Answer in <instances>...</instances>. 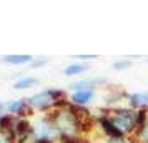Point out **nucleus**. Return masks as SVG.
Segmentation results:
<instances>
[{"label": "nucleus", "instance_id": "6", "mask_svg": "<svg viewBox=\"0 0 148 143\" xmlns=\"http://www.w3.org/2000/svg\"><path fill=\"white\" fill-rule=\"evenodd\" d=\"M107 83V78L105 77H85V78H77L68 85V90L70 93L72 92H77V90H95L105 85Z\"/></svg>", "mask_w": 148, "mask_h": 143}, {"label": "nucleus", "instance_id": "1", "mask_svg": "<svg viewBox=\"0 0 148 143\" xmlns=\"http://www.w3.org/2000/svg\"><path fill=\"white\" fill-rule=\"evenodd\" d=\"M28 105L34 112L38 113H50L52 110L65 108L68 105V92L58 87H48V88L38 90L27 96Z\"/></svg>", "mask_w": 148, "mask_h": 143}, {"label": "nucleus", "instance_id": "15", "mask_svg": "<svg viewBox=\"0 0 148 143\" xmlns=\"http://www.w3.org/2000/svg\"><path fill=\"white\" fill-rule=\"evenodd\" d=\"M48 58L47 57H34V60H32V63H30V67L32 68H42V67H45V65H48Z\"/></svg>", "mask_w": 148, "mask_h": 143}, {"label": "nucleus", "instance_id": "3", "mask_svg": "<svg viewBox=\"0 0 148 143\" xmlns=\"http://www.w3.org/2000/svg\"><path fill=\"white\" fill-rule=\"evenodd\" d=\"M107 113L112 118V122L115 123V127L120 131H123V135L127 138H132L136 133V130H138L136 110H132L127 105H118L113 108H107Z\"/></svg>", "mask_w": 148, "mask_h": 143}, {"label": "nucleus", "instance_id": "23", "mask_svg": "<svg viewBox=\"0 0 148 143\" xmlns=\"http://www.w3.org/2000/svg\"><path fill=\"white\" fill-rule=\"evenodd\" d=\"M95 143H101V142H100V140H98V142H95Z\"/></svg>", "mask_w": 148, "mask_h": 143}, {"label": "nucleus", "instance_id": "17", "mask_svg": "<svg viewBox=\"0 0 148 143\" xmlns=\"http://www.w3.org/2000/svg\"><path fill=\"white\" fill-rule=\"evenodd\" d=\"M101 143H130V138H100Z\"/></svg>", "mask_w": 148, "mask_h": 143}, {"label": "nucleus", "instance_id": "19", "mask_svg": "<svg viewBox=\"0 0 148 143\" xmlns=\"http://www.w3.org/2000/svg\"><path fill=\"white\" fill-rule=\"evenodd\" d=\"M5 113H7V112H5V103H3V105L0 107V120L3 118V115H5Z\"/></svg>", "mask_w": 148, "mask_h": 143}, {"label": "nucleus", "instance_id": "21", "mask_svg": "<svg viewBox=\"0 0 148 143\" xmlns=\"http://www.w3.org/2000/svg\"><path fill=\"white\" fill-rule=\"evenodd\" d=\"M3 103H5V102H2V100H0V107H2V105H3Z\"/></svg>", "mask_w": 148, "mask_h": 143}, {"label": "nucleus", "instance_id": "11", "mask_svg": "<svg viewBox=\"0 0 148 143\" xmlns=\"http://www.w3.org/2000/svg\"><path fill=\"white\" fill-rule=\"evenodd\" d=\"M127 107H130L132 110H140L145 108V98H143V92H133V93H128L127 98Z\"/></svg>", "mask_w": 148, "mask_h": 143}, {"label": "nucleus", "instance_id": "8", "mask_svg": "<svg viewBox=\"0 0 148 143\" xmlns=\"http://www.w3.org/2000/svg\"><path fill=\"white\" fill-rule=\"evenodd\" d=\"M34 60V55L28 53H12V55H3L0 62L2 63H7L12 67H22V65H30Z\"/></svg>", "mask_w": 148, "mask_h": 143}, {"label": "nucleus", "instance_id": "24", "mask_svg": "<svg viewBox=\"0 0 148 143\" xmlns=\"http://www.w3.org/2000/svg\"><path fill=\"white\" fill-rule=\"evenodd\" d=\"M130 143H135V142H132V140H130Z\"/></svg>", "mask_w": 148, "mask_h": 143}, {"label": "nucleus", "instance_id": "5", "mask_svg": "<svg viewBox=\"0 0 148 143\" xmlns=\"http://www.w3.org/2000/svg\"><path fill=\"white\" fill-rule=\"evenodd\" d=\"M5 112L14 115L15 118H32L35 115L32 107L28 105L27 96L25 98H14V100L5 102Z\"/></svg>", "mask_w": 148, "mask_h": 143}, {"label": "nucleus", "instance_id": "12", "mask_svg": "<svg viewBox=\"0 0 148 143\" xmlns=\"http://www.w3.org/2000/svg\"><path fill=\"white\" fill-rule=\"evenodd\" d=\"M130 140L135 143H148V120L145 122V125H141L140 128L136 130V133Z\"/></svg>", "mask_w": 148, "mask_h": 143}, {"label": "nucleus", "instance_id": "22", "mask_svg": "<svg viewBox=\"0 0 148 143\" xmlns=\"http://www.w3.org/2000/svg\"><path fill=\"white\" fill-rule=\"evenodd\" d=\"M145 62H147V63H148V57H147V58H145Z\"/></svg>", "mask_w": 148, "mask_h": 143}, {"label": "nucleus", "instance_id": "16", "mask_svg": "<svg viewBox=\"0 0 148 143\" xmlns=\"http://www.w3.org/2000/svg\"><path fill=\"white\" fill-rule=\"evenodd\" d=\"M73 58H77V62H85V63H88L90 60H97L98 58V55H75Z\"/></svg>", "mask_w": 148, "mask_h": 143}, {"label": "nucleus", "instance_id": "13", "mask_svg": "<svg viewBox=\"0 0 148 143\" xmlns=\"http://www.w3.org/2000/svg\"><path fill=\"white\" fill-rule=\"evenodd\" d=\"M133 65H135L133 60H130V58H120V60H115L112 63V68H113L115 72H125V70H130Z\"/></svg>", "mask_w": 148, "mask_h": 143}, {"label": "nucleus", "instance_id": "9", "mask_svg": "<svg viewBox=\"0 0 148 143\" xmlns=\"http://www.w3.org/2000/svg\"><path fill=\"white\" fill-rule=\"evenodd\" d=\"M40 85V78L34 75H22L18 77L14 83H12V90H17V92H22V90H28L34 88V87H38Z\"/></svg>", "mask_w": 148, "mask_h": 143}, {"label": "nucleus", "instance_id": "14", "mask_svg": "<svg viewBox=\"0 0 148 143\" xmlns=\"http://www.w3.org/2000/svg\"><path fill=\"white\" fill-rule=\"evenodd\" d=\"M58 143H95V142L90 140V136L87 135H77V136H60Z\"/></svg>", "mask_w": 148, "mask_h": 143}, {"label": "nucleus", "instance_id": "18", "mask_svg": "<svg viewBox=\"0 0 148 143\" xmlns=\"http://www.w3.org/2000/svg\"><path fill=\"white\" fill-rule=\"evenodd\" d=\"M0 143H15V136L14 135H5V133H0Z\"/></svg>", "mask_w": 148, "mask_h": 143}, {"label": "nucleus", "instance_id": "20", "mask_svg": "<svg viewBox=\"0 0 148 143\" xmlns=\"http://www.w3.org/2000/svg\"><path fill=\"white\" fill-rule=\"evenodd\" d=\"M143 98H145V105L148 107V90L147 92H143Z\"/></svg>", "mask_w": 148, "mask_h": 143}, {"label": "nucleus", "instance_id": "10", "mask_svg": "<svg viewBox=\"0 0 148 143\" xmlns=\"http://www.w3.org/2000/svg\"><path fill=\"white\" fill-rule=\"evenodd\" d=\"M88 70H90V65L85 63V62H72V63H68L67 67L63 68V75L82 77V75H85Z\"/></svg>", "mask_w": 148, "mask_h": 143}, {"label": "nucleus", "instance_id": "7", "mask_svg": "<svg viewBox=\"0 0 148 143\" xmlns=\"http://www.w3.org/2000/svg\"><path fill=\"white\" fill-rule=\"evenodd\" d=\"M95 98V90H77L68 95V102L75 107H88Z\"/></svg>", "mask_w": 148, "mask_h": 143}, {"label": "nucleus", "instance_id": "4", "mask_svg": "<svg viewBox=\"0 0 148 143\" xmlns=\"http://www.w3.org/2000/svg\"><path fill=\"white\" fill-rule=\"evenodd\" d=\"M32 125H34V138L35 140H45L50 143H58L60 133L52 122L48 113H35L32 116Z\"/></svg>", "mask_w": 148, "mask_h": 143}, {"label": "nucleus", "instance_id": "2", "mask_svg": "<svg viewBox=\"0 0 148 143\" xmlns=\"http://www.w3.org/2000/svg\"><path fill=\"white\" fill-rule=\"evenodd\" d=\"M52 122L55 123V127L58 130L60 136H77L83 135V125L82 120L78 118V115L72 110V105L68 102V105L65 108H57L52 110L50 113Z\"/></svg>", "mask_w": 148, "mask_h": 143}]
</instances>
